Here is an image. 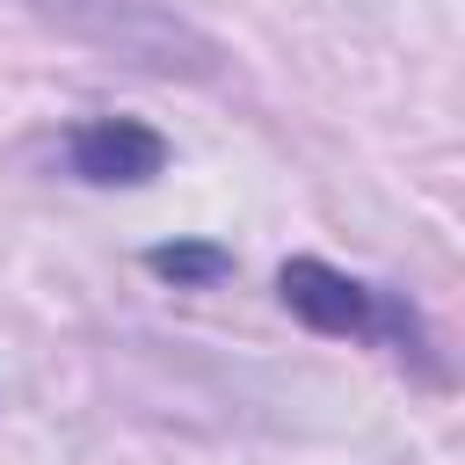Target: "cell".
Here are the masks:
<instances>
[{
    "label": "cell",
    "mask_w": 465,
    "mask_h": 465,
    "mask_svg": "<svg viewBox=\"0 0 465 465\" xmlns=\"http://www.w3.org/2000/svg\"><path fill=\"white\" fill-rule=\"evenodd\" d=\"M145 269L167 276L174 291H211L218 276H232V254H225L218 240H167V247L145 254Z\"/></svg>",
    "instance_id": "cell-3"
},
{
    "label": "cell",
    "mask_w": 465,
    "mask_h": 465,
    "mask_svg": "<svg viewBox=\"0 0 465 465\" xmlns=\"http://www.w3.org/2000/svg\"><path fill=\"white\" fill-rule=\"evenodd\" d=\"M167 131H153L145 116H80L65 131V167L87 189H145L167 167Z\"/></svg>",
    "instance_id": "cell-2"
},
{
    "label": "cell",
    "mask_w": 465,
    "mask_h": 465,
    "mask_svg": "<svg viewBox=\"0 0 465 465\" xmlns=\"http://www.w3.org/2000/svg\"><path fill=\"white\" fill-rule=\"evenodd\" d=\"M276 298L291 320H305L312 334H334V341H371L385 349L392 363H414L421 378H443L436 371V341L421 327V312L407 305V291H385L371 276H349L320 254H291L276 269Z\"/></svg>",
    "instance_id": "cell-1"
}]
</instances>
